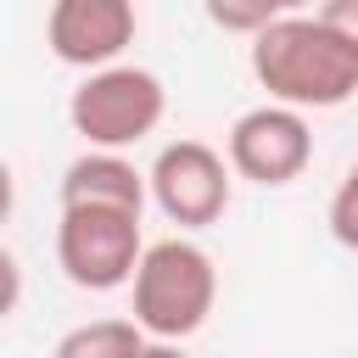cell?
<instances>
[{
  "label": "cell",
  "mask_w": 358,
  "mask_h": 358,
  "mask_svg": "<svg viewBox=\"0 0 358 358\" xmlns=\"http://www.w3.org/2000/svg\"><path fill=\"white\" fill-rule=\"evenodd\" d=\"M352 168H358V162H352Z\"/></svg>",
  "instance_id": "4fadbf2b"
},
{
  "label": "cell",
  "mask_w": 358,
  "mask_h": 358,
  "mask_svg": "<svg viewBox=\"0 0 358 358\" xmlns=\"http://www.w3.org/2000/svg\"><path fill=\"white\" fill-rule=\"evenodd\" d=\"M145 196H151V173H140L112 145H90L62 173V201H101V207H134V213H145Z\"/></svg>",
  "instance_id": "ba28073f"
},
{
  "label": "cell",
  "mask_w": 358,
  "mask_h": 358,
  "mask_svg": "<svg viewBox=\"0 0 358 358\" xmlns=\"http://www.w3.org/2000/svg\"><path fill=\"white\" fill-rule=\"evenodd\" d=\"M324 224H330V235H336L347 252H358V168H347V179L336 185Z\"/></svg>",
  "instance_id": "8fae6325"
},
{
  "label": "cell",
  "mask_w": 358,
  "mask_h": 358,
  "mask_svg": "<svg viewBox=\"0 0 358 358\" xmlns=\"http://www.w3.org/2000/svg\"><path fill=\"white\" fill-rule=\"evenodd\" d=\"M218 302V263L207 246L168 235L151 241L134 268V319L151 330V341H185L207 324Z\"/></svg>",
  "instance_id": "7a4b0ae2"
},
{
  "label": "cell",
  "mask_w": 358,
  "mask_h": 358,
  "mask_svg": "<svg viewBox=\"0 0 358 358\" xmlns=\"http://www.w3.org/2000/svg\"><path fill=\"white\" fill-rule=\"evenodd\" d=\"M235 162L229 151H213L207 140H173L157 151L151 162V201L162 207L168 224L179 229H207L224 218L229 207V185H235Z\"/></svg>",
  "instance_id": "5b68a950"
},
{
  "label": "cell",
  "mask_w": 358,
  "mask_h": 358,
  "mask_svg": "<svg viewBox=\"0 0 358 358\" xmlns=\"http://www.w3.org/2000/svg\"><path fill=\"white\" fill-rule=\"evenodd\" d=\"M140 257H145V235H140V213L134 207L62 201V218H56V263H62L67 285H78V291L134 285Z\"/></svg>",
  "instance_id": "277c9868"
},
{
  "label": "cell",
  "mask_w": 358,
  "mask_h": 358,
  "mask_svg": "<svg viewBox=\"0 0 358 358\" xmlns=\"http://www.w3.org/2000/svg\"><path fill=\"white\" fill-rule=\"evenodd\" d=\"M168 112V90L151 67H134V62H106V67H90L84 84L73 90L67 101V123L84 145H112V151H129L140 145Z\"/></svg>",
  "instance_id": "3957f363"
},
{
  "label": "cell",
  "mask_w": 358,
  "mask_h": 358,
  "mask_svg": "<svg viewBox=\"0 0 358 358\" xmlns=\"http://www.w3.org/2000/svg\"><path fill=\"white\" fill-rule=\"evenodd\" d=\"M201 11H207V22L213 28H224V34H257V28H268L274 17H285L291 11V0H201Z\"/></svg>",
  "instance_id": "30bf717a"
},
{
  "label": "cell",
  "mask_w": 358,
  "mask_h": 358,
  "mask_svg": "<svg viewBox=\"0 0 358 358\" xmlns=\"http://www.w3.org/2000/svg\"><path fill=\"white\" fill-rule=\"evenodd\" d=\"M229 162L241 179L252 185H291L308 173L313 162V129H308V112L302 106H285V101H263L252 112H241L229 123V140H224Z\"/></svg>",
  "instance_id": "8992f818"
},
{
  "label": "cell",
  "mask_w": 358,
  "mask_h": 358,
  "mask_svg": "<svg viewBox=\"0 0 358 358\" xmlns=\"http://www.w3.org/2000/svg\"><path fill=\"white\" fill-rule=\"evenodd\" d=\"M252 78L268 101L330 112L358 95V45L341 39L319 11H285L252 34Z\"/></svg>",
  "instance_id": "6da1fadb"
},
{
  "label": "cell",
  "mask_w": 358,
  "mask_h": 358,
  "mask_svg": "<svg viewBox=\"0 0 358 358\" xmlns=\"http://www.w3.org/2000/svg\"><path fill=\"white\" fill-rule=\"evenodd\" d=\"M313 11H319L341 39H352V45H358V0H319Z\"/></svg>",
  "instance_id": "7c38bea8"
},
{
  "label": "cell",
  "mask_w": 358,
  "mask_h": 358,
  "mask_svg": "<svg viewBox=\"0 0 358 358\" xmlns=\"http://www.w3.org/2000/svg\"><path fill=\"white\" fill-rule=\"evenodd\" d=\"M134 0H50L45 17V45L56 62L67 67H106L123 62V50L134 45Z\"/></svg>",
  "instance_id": "52a82bcc"
},
{
  "label": "cell",
  "mask_w": 358,
  "mask_h": 358,
  "mask_svg": "<svg viewBox=\"0 0 358 358\" xmlns=\"http://www.w3.org/2000/svg\"><path fill=\"white\" fill-rule=\"evenodd\" d=\"M145 347H157L151 341V330L129 313H106V319H95V324H78V330H67L62 341H56V358H134V352H145Z\"/></svg>",
  "instance_id": "9c48e42d"
}]
</instances>
